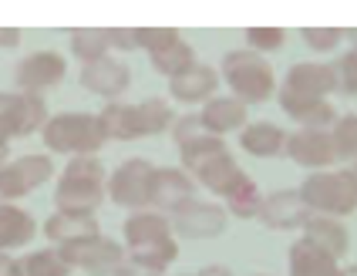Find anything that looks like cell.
Wrapping results in <instances>:
<instances>
[{"instance_id":"6da1fadb","label":"cell","mask_w":357,"mask_h":276,"mask_svg":"<svg viewBox=\"0 0 357 276\" xmlns=\"http://www.w3.org/2000/svg\"><path fill=\"white\" fill-rule=\"evenodd\" d=\"M108 196V172L95 155H78L64 165L54 189V206L58 213H81V216H95L101 202Z\"/></svg>"},{"instance_id":"7a4b0ae2","label":"cell","mask_w":357,"mask_h":276,"mask_svg":"<svg viewBox=\"0 0 357 276\" xmlns=\"http://www.w3.org/2000/svg\"><path fill=\"white\" fill-rule=\"evenodd\" d=\"M44 145L47 152H58V155H95L101 145L108 141L105 128H101L98 115H88V112H64V115H54L44 125Z\"/></svg>"},{"instance_id":"3957f363","label":"cell","mask_w":357,"mask_h":276,"mask_svg":"<svg viewBox=\"0 0 357 276\" xmlns=\"http://www.w3.org/2000/svg\"><path fill=\"white\" fill-rule=\"evenodd\" d=\"M222 78L243 105H263L277 95V78L270 61L257 51H229L222 58Z\"/></svg>"},{"instance_id":"277c9868","label":"cell","mask_w":357,"mask_h":276,"mask_svg":"<svg viewBox=\"0 0 357 276\" xmlns=\"http://www.w3.org/2000/svg\"><path fill=\"white\" fill-rule=\"evenodd\" d=\"M300 196L310 213L317 216H351L357 209V176L354 169H337V172H314L300 185Z\"/></svg>"},{"instance_id":"5b68a950","label":"cell","mask_w":357,"mask_h":276,"mask_svg":"<svg viewBox=\"0 0 357 276\" xmlns=\"http://www.w3.org/2000/svg\"><path fill=\"white\" fill-rule=\"evenodd\" d=\"M152 182H155V165L149 158H128L108 176V196L115 206L142 213L152 206Z\"/></svg>"},{"instance_id":"8992f818","label":"cell","mask_w":357,"mask_h":276,"mask_svg":"<svg viewBox=\"0 0 357 276\" xmlns=\"http://www.w3.org/2000/svg\"><path fill=\"white\" fill-rule=\"evenodd\" d=\"M58 253L64 256V263L71 270H84L88 276H115L121 270V263H125V250L115 239L105 236H91L81 239V243L58 246Z\"/></svg>"},{"instance_id":"52a82bcc","label":"cell","mask_w":357,"mask_h":276,"mask_svg":"<svg viewBox=\"0 0 357 276\" xmlns=\"http://www.w3.org/2000/svg\"><path fill=\"white\" fill-rule=\"evenodd\" d=\"M54 176V162L47 155H20L0 165V199H20L40 189Z\"/></svg>"},{"instance_id":"ba28073f","label":"cell","mask_w":357,"mask_h":276,"mask_svg":"<svg viewBox=\"0 0 357 276\" xmlns=\"http://www.w3.org/2000/svg\"><path fill=\"white\" fill-rule=\"evenodd\" d=\"M0 121L14 132V138L44 132L47 125V105L40 95L27 91H0Z\"/></svg>"},{"instance_id":"9c48e42d","label":"cell","mask_w":357,"mask_h":276,"mask_svg":"<svg viewBox=\"0 0 357 276\" xmlns=\"http://www.w3.org/2000/svg\"><path fill=\"white\" fill-rule=\"evenodd\" d=\"M169 222H172V233H178V236H185V239H213L226 229V209L216 206V202H199V199H192L182 209H176Z\"/></svg>"},{"instance_id":"30bf717a","label":"cell","mask_w":357,"mask_h":276,"mask_svg":"<svg viewBox=\"0 0 357 276\" xmlns=\"http://www.w3.org/2000/svg\"><path fill=\"white\" fill-rule=\"evenodd\" d=\"M64 71H68V61L61 58L58 51H34L17 64L14 71V81H17L20 91L27 95H38L44 88H54L64 81Z\"/></svg>"},{"instance_id":"8fae6325","label":"cell","mask_w":357,"mask_h":276,"mask_svg":"<svg viewBox=\"0 0 357 276\" xmlns=\"http://www.w3.org/2000/svg\"><path fill=\"white\" fill-rule=\"evenodd\" d=\"M287 155L303 169H331L337 162L331 132L324 128H300L297 135L287 138Z\"/></svg>"},{"instance_id":"7c38bea8","label":"cell","mask_w":357,"mask_h":276,"mask_svg":"<svg viewBox=\"0 0 357 276\" xmlns=\"http://www.w3.org/2000/svg\"><path fill=\"white\" fill-rule=\"evenodd\" d=\"M128 81H132V71L119 58H101V61H91V64H81V84L91 95H101V98H108V101L125 95Z\"/></svg>"},{"instance_id":"4fadbf2b","label":"cell","mask_w":357,"mask_h":276,"mask_svg":"<svg viewBox=\"0 0 357 276\" xmlns=\"http://www.w3.org/2000/svg\"><path fill=\"white\" fill-rule=\"evenodd\" d=\"M196 199V178L185 169H155V182H152V206L162 213H176L185 202Z\"/></svg>"},{"instance_id":"5bb4252c","label":"cell","mask_w":357,"mask_h":276,"mask_svg":"<svg viewBox=\"0 0 357 276\" xmlns=\"http://www.w3.org/2000/svg\"><path fill=\"white\" fill-rule=\"evenodd\" d=\"M259 219L270 229H297V226H303L310 219V209H307V202L300 196V189H280V192L263 199Z\"/></svg>"},{"instance_id":"9a60e30c","label":"cell","mask_w":357,"mask_h":276,"mask_svg":"<svg viewBox=\"0 0 357 276\" xmlns=\"http://www.w3.org/2000/svg\"><path fill=\"white\" fill-rule=\"evenodd\" d=\"M287 91H297V95H310V98H327L334 88H337V71L334 64H320V61H300L287 71L283 81Z\"/></svg>"},{"instance_id":"2e32d148","label":"cell","mask_w":357,"mask_h":276,"mask_svg":"<svg viewBox=\"0 0 357 276\" xmlns=\"http://www.w3.org/2000/svg\"><path fill=\"white\" fill-rule=\"evenodd\" d=\"M277 98L280 108L294 121H300L303 128H324L327 132V125L337 121V112L327 98H310V95H297V91H287V88H280Z\"/></svg>"},{"instance_id":"e0dca14e","label":"cell","mask_w":357,"mask_h":276,"mask_svg":"<svg viewBox=\"0 0 357 276\" xmlns=\"http://www.w3.org/2000/svg\"><path fill=\"white\" fill-rule=\"evenodd\" d=\"M246 105L239 98H213L206 101V108L199 112V121H202V132L206 135H229V132H236V128H246L250 121H246Z\"/></svg>"},{"instance_id":"ac0fdd59","label":"cell","mask_w":357,"mask_h":276,"mask_svg":"<svg viewBox=\"0 0 357 276\" xmlns=\"http://www.w3.org/2000/svg\"><path fill=\"white\" fill-rule=\"evenodd\" d=\"M192 178H199L209 192H216V196H222V199L236 196L239 189L250 182V176L239 169V162L229 155V152H226V155H219V158H213L209 165H202Z\"/></svg>"},{"instance_id":"d6986e66","label":"cell","mask_w":357,"mask_h":276,"mask_svg":"<svg viewBox=\"0 0 357 276\" xmlns=\"http://www.w3.org/2000/svg\"><path fill=\"white\" fill-rule=\"evenodd\" d=\"M219 88V71L209 64H196L192 71L178 75L169 81V95L182 105H199V101H213Z\"/></svg>"},{"instance_id":"ffe728a7","label":"cell","mask_w":357,"mask_h":276,"mask_svg":"<svg viewBox=\"0 0 357 276\" xmlns=\"http://www.w3.org/2000/svg\"><path fill=\"white\" fill-rule=\"evenodd\" d=\"M165 239H172V222L162 213L142 209V213H132L125 219V243H128V250L155 246V243H165Z\"/></svg>"},{"instance_id":"44dd1931","label":"cell","mask_w":357,"mask_h":276,"mask_svg":"<svg viewBox=\"0 0 357 276\" xmlns=\"http://www.w3.org/2000/svg\"><path fill=\"white\" fill-rule=\"evenodd\" d=\"M44 236L58 246H68V243H81V239L101 236L98 219L95 216H81V213H54L44 222Z\"/></svg>"},{"instance_id":"7402d4cb","label":"cell","mask_w":357,"mask_h":276,"mask_svg":"<svg viewBox=\"0 0 357 276\" xmlns=\"http://www.w3.org/2000/svg\"><path fill=\"white\" fill-rule=\"evenodd\" d=\"M303 239H310L314 246H320L334 259H340L347 253V246H351V236H347L344 222L334 216H317V213H310V219L303 222Z\"/></svg>"},{"instance_id":"603a6c76","label":"cell","mask_w":357,"mask_h":276,"mask_svg":"<svg viewBox=\"0 0 357 276\" xmlns=\"http://www.w3.org/2000/svg\"><path fill=\"white\" fill-rule=\"evenodd\" d=\"M290 276H340V266L310 239H300L290 246Z\"/></svg>"},{"instance_id":"cb8c5ba5","label":"cell","mask_w":357,"mask_h":276,"mask_svg":"<svg viewBox=\"0 0 357 276\" xmlns=\"http://www.w3.org/2000/svg\"><path fill=\"white\" fill-rule=\"evenodd\" d=\"M34 233H38V222H34L31 213L0 202V253H10V250L27 246L34 239Z\"/></svg>"},{"instance_id":"d4e9b609","label":"cell","mask_w":357,"mask_h":276,"mask_svg":"<svg viewBox=\"0 0 357 276\" xmlns=\"http://www.w3.org/2000/svg\"><path fill=\"white\" fill-rule=\"evenodd\" d=\"M287 138L290 135L280 125H273V121H253V125L243 128L239 145H243V152H250L257 158H273L287 148Z\"/></svg>"},{"instance_id":"484cf974","label":"cell","mask_w":357,"mask_h":276,"mask_svg":"<svg viewBox=\"0 0 357 276\" xmlns=\"http://www.w3.org/2000/svg\"><path fill=\"white\" fill-rule=\"evenodd\" d=\"M101 128L105 135L115 138V141H132L142 138V125H139V105H125V101H108L101 108Z\"/></svg>"},{"instance_id":"4316f807","label":"cell","mask_w":357,"mask_h":276,"mask_svg":"<svg viewBox=\"0 0 357 276\" xmlns=\"http://www.w3.org/2000/svg\"><path fill=\"white\" fill-rule=\"evenodd\" d=\"M229 148H226V141L216 135H199L192 141H185V145H178V155H182V169L189 172V176H196L202 165H209L213 158L226 155Z\"/></svg>"},{"instance_id":"83f0119b","label":"cell","mask_w":357,"mask_h":276,"mask_svg":"<svg viewBox=\"0 0 357 276\" xmlns=\"http://www.w3.org/2000/svg\"><path fill=\"white\" fill-rule=\"evenodd\" d=\"M108 27H78L71 31V54L81 58V64H91V61L108 58Z\"/></svg>"},{"instance_id":"f1b7e54d","label":"cell","mask_w":357,"mask_h":276,"mask_svg":"<svg viewBox=\"0 0 357 276\" xmlns=\"http://www.w3.org/2000/svg\"><path fill=\"white\" fill-rule=\"evenodd\" d=\"M149 58H152V68H155L159 75H165L169 81L196 68V51H192V44H185V40H176L172 47H165L159 54H149Z\"/></svg>"},{"instance_id":"f546056e","label":"cell","mask_w":357,"mask_h":276,"mask_svg":"<svg viewBox=\"0 0 357 276\" xmlns=\"http://www.w3.org/2000/svg\"><path fill=\"white\" fill-rule=\"evenodd\" d=\"M20 263V276H68L71 273V266L64 263L58 250H34V253H27Z\"/></svg>"},{"instance_id":"4dcf8cb0","label":"cell","mask_w":357,"mask_h":276,"mask_svg":"<svg viewBox=\"0 0 357 276\" xmlns=\"http://www.w3.org/2000/svg\"><path fill=\"white\" fill-rule=\"evenodd\" d=\"M178 256V243L176 239H165V243H155V246H142V250H132V263H139L152 273H165Z\"/></svg>"},{"instance_id":"1f68e13d","label":"cell","mask_w":357,"mask_h":276,"mask_svg":"<svg viewBox=\"0 0 357 276\" xmlns=\"http://www.w3.org/2000/svg\"><path fill=\"white\" fill-rule=\"evenodd\" d=\"M139 125H142V138H149V135L165 132V128H172L176 115H172V108L162 98H145L139 105Z\"/></svg>"},{"instance_id":"d6a6232c","label":"cell","mask_w":357,"mask_h":276,"mask_svg":"<svg viewBox=\"0 0 357 276\" xmlns=\"http://www.w3.org/2000/svg\"><path fill=\"white\" fill-rule=\"evenodd\" d=\"M331 141H334L337 158H344V162H357V115H344V118L334 121Z\"/></svg>"},{"instance_id":"836d02e7","label":"cell","mask_w":357,"mask_h":276,"mask_svg":"<svg viewBox=\"0 0 357 276\" xmlns=\"http://www.w3.org/2000/svg\"><path fill=\"white\" fill-rule=\"evenodd\" d=\"M226 206H229V213L236 219H259V209H263V196H259L257 182L250 178L243 189H239L236 196L226 199Z\"/></svg>"},{"instance_id":"e575fe53","label":"cell","mask_w":357,"mask_h":276,"mask_svg":"<svg viewBox=\"0 0 357 276\" xmlns=\"http://www.w3.org/2000/svg\"><path fill=\"white\" fill-rule=\"evenodd\" d=\"M135 40L149 54H159L165 47H172L176 40H182V34H178L176 27H135Z\"/></svg>"},{"instance_id":"d590c367","label":"cell","mask_w":357,"mask_h":276,"mask_svg":"<svg viewBox=\"0 0 357 276\" xmlns=\"http://www.w3.org/2000/svg\"><path fill=\"white\" fill-rule=\"evenodd\" d=\"M300 34L314 51H334L340 40L347 38V31H340V27H303Z\"/></svg>"},{"instance_id":"8d00e7d4","label":"cell","mask_w":357,"mask_h":276,"mask_svg":"<svg viewBox=\"0 0 357 276\" xmlns=\"http://www.w3.org/2000/svg\"><path fill=\"white\" fill-rule=\"evenodd\" d=\"M334 71H337L340 91H344V95H357V44L347 54H340L337 64H334Z\"/></svg>"},{"instance_id":"74e56055","label":"cell","mask_w":357,"mask_h":276,"mask_svg":"<svg viewBox=\"0 0 357 276\" xmlns=\"http://www.w3.org/2000/svg\"><path fill=\"white\" fill-rule=\"evenodd\" d=\"M283 40H287L283 27H250V31H246V44H250L257 54L259 51H277Z\"/></svg>"},{"instance_id":"f35d334b","label":"cell","mask_w":357,"mask_h":276,"mask_svg":"<svg viewBox=\"0 0 357 276\" xmlns=\"http://www.w3.org/2000/svg\"><path fill=\"white\" fill-rule=\"evenodd\" d=\"M206 135L202 132V121H199V115H185V118H176V125H172V138H176L178 145H185V141H192V138Z\"/></svg>"},{"instance_id":"ab89813d","label":"cell","mask_w":357,"mask_h":276,"mask_svg":"<svg viewBox=\"0 0 357 276\" xmlns=\"http://www.w3.org/2000/svg\"><path fill=\"white\" fill-rule=\"evenodd\" d=\"M108 40H112V47H119V51H135V47H139L135 27H108Z\"/></svg>"},{"instance_id":"60d3db41","label":"cell","mask_w":357,"mask_h":276,"mask_svg":"<svg viewBox=\"0 0 357 276\" xmlns=\"http://www.w3.org/2000/svg\"><path fill=\"white\" fill-rule=\"evenodd\" d=\"M115 276H162V273H152V270H145V266H139V263L125 259V263H121V270Z\"/></svg>"},{"instance_id":"b9f144b4","label":"cell","mask_w":357,"mask_h":276,"mask_svg":"<svg viewBox=\"0 0 357 276\" xmlns=\"http://www.w3.org/2000/svg\"><path fill=\"white\" fill-rule=\"evenodd\" d=\"M0 276H20V263L10 253H0Z\"/></svg>"},{"instance_id":"7bdbcfd3","label":"cell","mask_w":357,"mask_h":276,"mask_svg":"<svg viewBox=\"0 0 357 276\" xmlns=\"http://www.w3.org/2000/svg\"><path fill=\"white\" fill-rule=\"evenodd\" d=\"M17 44H20L17 27H0V47H17Z\"/></svg>"},{"instance_id":"ee69618b","label":"cell","mask_w":357,"mask_h":276,"mask_svg":"<svg viewBox=\"0 0 357 276\" xmlns=\"http://www.w3.org/2000/svg\"><path fill=\"white\" fill-rule=\"evenodd\" d=\"M10 138H14V132L0 121V165H3V158H7V148H10Z\"/></svg>"},{"instance_id":"f6af8a7d","label":"cell","mask_w":357,"mask_h":276,"mask_svg":"<svg viewBox=\"0 0 357 276\" xmlns=\"http://www.w3.org/2000/svg\"><path fill=\"white\" fill-rule=\"evenodd\" d=\"M196 276H233L229 266H206V270H199Z\"/></svg>"},{"instance_id":"bcb514c9","label":"cell","mask_w":357,"mask_h":276,"mask_svg":"<svg viewBox=\"0 0 357 276\" xmlns=\"http://www.w3.org/2000/svg\"><path fill=\"white\" fill-rule=\"evenodd\" d=\"M340 276H357V263H351V266H344V270H340Z\"/></svg>"}]
</instances>
